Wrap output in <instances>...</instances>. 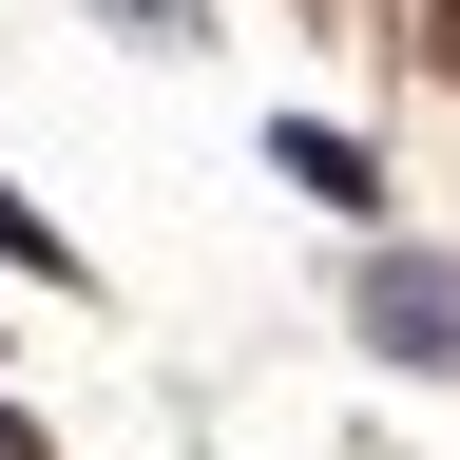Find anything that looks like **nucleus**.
<instances>
[{
  "mask_svg": "<svg viewBox=\"0 0 460 460\" xmlns=\"http://www.w3.org/2000/svg\"><path fill=\"white\" fill-rule=\"evenodd\" d=\"M365 345L441 384V365H460V269H441V250H384V269H365Z\"/></svg>",
  "mask_w": 460,
  "mask_h": 460,
  "instance_id": "obj_1",
  "label": "nucleus"
},
{
  "mask_svg": "<svg viewBox=\"0 0 460 460\" xmlns=\"http://www.w3.org/2000/svg\"><path fill=\"white\" fill-rule=\"evenodd\" d=\"M269 172H288L307 211H384V172H365V135H326V115H288V135H269Z\"/></svg>",
  "mask_w": 460,
  "mask_h": 460,
  "instance_id": "obj_2",
  "label": "nucleus"
},
{
  "mask_svg": "<svg viewBox=\"0 0 460 460\" xmlns=\"http://www.w3.org/2000/svg\"><path fill=\"white\" fill-rule=\"evenodd\" d=\"M0 269H39V288H77V250H58V230H39L20 192H0Z\"/></svg>",
  "mask_w": 460,
  "mask_h": 460,
  "instance_id": "obj_3",
  "label": "nucleus"
}]
</instances>
